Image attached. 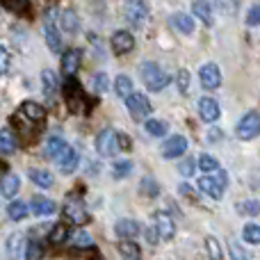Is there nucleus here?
I'll return each mask as SVG.
<instances>
[{
	"label": "nucleus",
	"mask_w": 260,
	"mask_h": 260,
	"mask_svg": "<svg viewBox=\"0 0 260 260\" xmlns=\"http://www.w3.org/2000/svg\"><path fill=\"white\" fill-rule=\"evenodd\" d=\"M226 185H229V174H226L224 169H217L215 174H208V176H203V178H199L201 192L206 194V197L215 199V201H219V199L224 197Z\"/></svg>",
	"instance_id": "1"
},
{
	"label": "nucleus",
	"mask_w": 260,
	"mask_h": 260,
	"mask_svg": "<svg viewBox=\"0 0 260 260\" xmlns=\"http://www.w3.org/2000/svg\"><path fill=\"white\" fill-rule=\"evenodd\" d=\"M142 80L148 91H162L169 85V76L157 67L155 62H144L142 64Z\"/></svg>",
	"instance_id": "2"
},
{
	"label": "nucleus",
	"mask_w": 260,
	"mask_h": 260,
	"mask_svg": "<svg viewBox=\"0 0 260 260\" xmlns=\"http://www.w3.org/2000/svg\"><path fill=\"white\" fill-rule=\"evenodd\" d=\"M64 99H67V108L71 112H80L85 108V91L78 85L76 78H67V82H64Z\"/></svg>",
	"instance_id": "3"
},
{
	"label": "nucleus",
	"mask_w": 260,
	"mask_h": 260,
	"mask_svg": "<svg viewBox=\"0 0 260 260\" xmlns=\"http://www.w3.org/2000/svg\"><path fill=\"white\" fill-rule=\"evenodd\" d=\"M64 217L76 226H85L87 221H89V212H87L85 203H82L78 197H71L67 203H64Z\"/></svg>",
	"instance_id": "4"
},
{
	"label": "nucleus",
	"mask_w": 260,
	"mask_h": 260,
	"mask_svg": "<svg viewBox=\"0 0 260 260\" xmlns=\"http://www.w3.org/2000/svg\"><path fill=\"white\" fill-rule=\"evenodd\" d=\"M12 123H14V130H16L21 137H25V139H32L41 130V121L30 119L21 108H18V112L12 117Z\"/></svg>",
	"instance_id": "5"
},
{
	"label": "nucleus",
	"mask_w": 260,
	"mask_h": 260,
	"mask_svg": "<svg viewBox=\"0 0 260 260\" xmlns=\"http://www.w3.org/2000/svg\"><path fill=\"white\" fill-rule=\"evenodd\" d=\"M238 137L249 142V139H256L260 135V114L258 112H247L238 123Z\"/></svg>",
	"instance_id": "6"
},
{
	"label": "nucleus",
	"mask_w": 260,
	"mask_h": 260,
	"mask_svg": "<svg viewBox=\"0 0 260 260\" xmlns=\"http://www.w3.org/2000/svg\"><path fill=\"white\" fill-rule=\"evenodd\" d=\"M96 151H99V155H103V157L117 155L119 144H117V133H114L112 128H105L99 133V137H96Z\"/></svg>",
	"instance_id": "7"
},
{
	"label": "nucleus",
	"mask_w": 260,
	"mask_h": 260,
	"mask_svg": "<svg viewBox=\"0 0 260 260\" xmlns=\"http://www.w3.org/2000/svg\"><path fill=\"white\" fill-rule=\"evenodd\" d=\"M126 108H128L130 117H133L135 121H139V119H146L148 114H151V101L144 94H130L126 99Z\"/></svg>",
	"instance_id": "8"
},
{
	"label": "nucleus",
	"mask_w": 260,
	"mask_h": 260,
	"mask_svg": "<svg viewBox=\"0 0 260 260\" xmlns=\"http://www.w3.org/2000/svg\"><path fill=\"white\" fill-rule=\"evenodd\" d=\"M123 14H126V21L130 25L139 27V25H144V21H146L148 9H146V5H144V0H128Z\"/></svg>",
	"instance_id": "9"
},
{
	"label": "nucleus",
	"mask_w": 260,
	"mask_h": 260,
	"mask_svg": "<svg viewBox=\"0 0 260 260\" xmlns=\"http://www.w3.org/2000/svg\"><path fill=\"white\" fill-rule=\"evenodd\" d=\"M187 151V139L176 135V137H169L165 144H162V157L165 160H174V157L183 155Z\"/></svg>",
	"instance_id": "10"
},
{
	"label": "nucleus",
	"mask_w": 260,
	"mask_h": 260,
	"mask_svg": "<svg viewBox=\"0 0 260 260\" xmlns=\"http://www.w3.org/2000/svg\"><path fill=\"white\" fill-rule=\"evenodd\" d=\"M80 59H82V53L78 48H69L67 53L62 55V73L64 78H73L80 69Z\"/></svg>",
	"instance_id": "11"
},
{
	"label": "nucleus",
	"mask_w": 260,
	"mask_h": 260,
	"mask_svg": "<svg viewBox=\"0 0 260 260\" xmlns=\"http://www.w3.org/2000/svg\"><path fill=\"white\" fill-rule=\"evenodd\" d=\"M199 78H201V85L206 89H217L221 85V71L217 64H203Z\"/></svg>",
	"instance_id": "12"
},
{
	"label": "nucleus",
	"mask_w": 260,
	"mask_h": 260,
	"mask_svg": "<svg viewBox=\"0 0 260 260\" xmlns=\"http://www.w3.org/2000/svg\"><path fill=\"white\" fill-rule=\"evenodd\" d=\"M44 32H46V44H48V48L53 50V53H59V50H62V37H59L57 25H55V16H53V12H50V14H48V18H46Z\"/></svg>",
	"instance_id": "13"
},
{
	"label": "nucleus",
	"mask_w": 260,
	"mask_h": 260,
	"mask_svg": "<svg viewBox=\"0 0 260 260\" xmlns=\"http://www.w3.org/2000/svg\"><path fill=\"white\" fill-rule=\"evenodd\" d=\"M110 44H112V50H114L117 55H126V53H130V50L135 48L133 35H130V32H126V30L114 32L112 39H110Z\"/></svg>",
	"instance_id": "14"
},
{
	"label": "nucleus",
	"mask_w": 260,
	"mask_h": 260,
	"mask_svg": "<svg viewBox=\"0 0 260 260\" xmlns=\"http://www.w3.org/2000/svg\"><path fill=\"white\" fill-rule=\"evenodd\" d=\"M199 114H201V119L206 123H215L219 119V103L215 99H210V96H203L199 101Z\"/></svg>",
	"instance_id": "15"
},
{
	"label": "nucleus",
	"mask_w": 260,
	"mask_h": 260,
	"mask_svg": "<svg viewBox=\"0 0 260 260\" xmlns=\"http://www.w3.org/2000/svg\"><path fill=\"white\" fill-rule=\"evenodd\" d=\"M153 224H155L157 235H160L162 240H171V238H174L176 224H174V219H171L167 212H157V215L153 217Z\"/></svg>",
	"instance_id": "16"
},
{
	"label": "nucleus",
	"mask_w": 260,
	"mask_h": 260,
	"mask_svg": "<svg viewBox=\"0 0 260 260\" xmlns=\"http://www.w3.org/2000/svg\"><path fill=\"white\" fill-rule=\"evenodd\" d=\"M78 162H80V155H78L71 146L64 148L62 155L57 157V167H59V171H62V174H73V171L78 169Z\"/></svg>",
	"instance_id": "17"
},
{
	"label": "nucleus",
	"mask_w": 260,
	"mask_h": 260,
	"mask_svg": "<svg viewBox=\"0 0 260 260\" xmlns=\"http://www.w3.org/2000/svg\"><path fill=\"white\" fill-rule=\"evenodd\" d=\"M30 210L39 217H50L57 210V206H55V201H50V199H46V197H32Z\"/></svg>",
	"instance_id": "18"
},
{
	"label": "nucleus",
	"mask_w": 260,
	"mask_h": 260,
	"mask_svg": "<svg viewBox=\"0 0 260 260\" xmlns=\"http://www.w3.org/2000/svg\"><path fill=\"white\" fill-rule=\"evenodd\" d=\"M114 231H117V235H119L121 240H133V238H137L142 229H139L137 221H133V219H121V221H117Z\"/></svg>",
	"instance_id": "19"
},
{
	"label": "nucleus",
	"mask_w": 260,
	"mask_h": 260,
	"mask_svg": "<svg viewBox=\"0 0 260 260\" xmlns=\"http://www.w3.org/2000/svg\"><path fill=\"white\" fill-rule=\"evenodd\" d=\"M18 187H21V180H18L16 174H7L3 180H0V194H3V197H7V199L16 197Z\"/></svg>",
	"instance_id": "20"
},
{
	"label": "nucleus",
	"mask_w": 260,
	"mask_h": 260,
	"mask_svg": "<svg viewBox=\"0 0 260 260\" xmlns=\"http://www.w3.org/2000/svg\"><path fill=\"white\" fill-rule=\"evenodd\" d=\"M64 148H67V142H64L62 137H48V142H46V146H44V153H46V157L57 160Z\"/></svg>",
	"instance_id": "21"
},
{
	"label": "nucleus",
	"mask_w": 260,
	"mask_h": 260,
	"mask_svg": "<svg viewBox=\"0 0 260 260\" xmlns=\"http://www.w3.org/2000/svg\"><path fill=\"white\" fill-rule=\"evenodd\" d=\"M192 9H194V16H199L203 21V25H210L212 23V9L208 0H194Z\"/></svg>",
	"instance_id": "22"
},
{
	"label": "nucleus",
	"mask_w": 260,
	"mask_h": 260,
	"mask_svg": "<svg viewBox=\"0 0 260 260\" xmlns=\"http://www.w3.org/2000/svg\"><path fill=\"white\" fill-rule=\"evenodd\" d=\"M171 25L178 32H183V35H192L194 32V21L187 14H174V16H171Z\"/></svg>",
	"instance_id": "23"
},
{
	"label": "nucleus",
	"mask_w": 260,
	"mask_h": 260,
	"mask_svg": "<svg viewBox=\"0 0 260 260\" xmlns=\"http://www.w3.org/2000/svg\"><path fill=\"white\" fill-rule=\"evenodd\" d=\"M41 82H44V94L46 96H53L57 91V73L53 69H44L41 71Z\"/></svg>",
	"instance_id": "24"
},
{
	"label": "nucleus",
	"mask_w": 260,
	"mask_h": 260,
	"mask_svg": "<svg viewBox=\"0 0 260 260\" xmlns=\"http://www.w3.org/2000/svg\"><path fill=\"white\" fill-rule=\"evenodd\" d=\"M27 206L23 201H14V203H9V208H7V217L12 221H21V219H25L27 217Z\"/></svg>",
	"instance_id": "25"
},
{
	"label": "nucleus",
	"mask_w": 260,
	"mask_h": 260,
	"mask_svg": "<svg viewBox=\"0 0 260 260\" xmlns=\"http://www.w3.org/2000/svg\"><path fill=\"white\" fill-rule=\"evenodd\" d=\"M167 130H169V123L162 121V119H148L146 121V133L153 137H165Z\"/></svg>",
	"instance_id": "26"
},
{
	"label": "nucleus",
	"mask_w": 260,
	"mask_h": 260,
	"mask_svg": "<svg viewBox=\"0 0 260 260\" xmlns=\"http://www.w3.org/2000/svg\"><path fill=\"white\" fill-rule=\"evenodd\" d=\"M30 180L39 187H53V176L44 169H30Z\"/></svg>",
	"instance_id": "27"
},
{
	"label": "nucleus",
	"mask_w": 260,
	"mask_h": 260,
	"mask_svg": "<svg viewBox=\"0 0 260 260\" xmlns=\"http://www.w3.org/2000/svg\"><path fill=\"white\" fill-rule=\"evenodd\" d=\"M67 238H69L67 224H55L53 229H50V233H48V242L50 244H62V242H67Z\"/></svg>",
	"instance_id": "28"
},
{
	"label": "nucleus",
	"mask_w": 260,
	"mask_h": 260,
	"mask_svg": "<svg viewBox=\"0 0 260 260\" xmlns=\"http://www.w3.org/2000/svg\"><path fill=\"white\" fill-rule=\"evenodd\" d=\"M16 148V139L9 130H0V155H9Z\"/></svg>",
	"instance_id": "29"
},
{
	"label": "nucleus",
	"mask_w": 260,
	"mask_h": 260,
	"mask_svg": "<svg viewBox=\"0 0 260 260\" xmlns=\"http://www.w3.org/2000/svg\"><path fill=\"white\" fill-rule=\"evenodd\" d=\"M21 110H23V112H25L30 119H35V121H41V123H44V119H46V110L41 108V105L30 103V101H27V103H23V105H21Z\"/></svg>",
	"instance_id": "30"
},
{
	"label": "nucleus",
	"mask_w": 260,
	"mask_h": 260,
	"mask_svg": "<svg viewBox=\"0 0 260 260\" xmlns=\"http://www.w3.org/2000/svg\"><path fill=\"white\" fill-rule=\"evenodd\" d=\"M114 91H117L121 99H128V96L133 94V80H130L128 76H119L117 80H114Z\"/></svg>",
	"instance_id": "31"
},
{
	"label": "nucleus",
	"mask_w": 260,
	"mask_h": 260,
	"mask_svg": "<svg viewBox=\"0 0 260 260\" xmlns=\"http://www.w3.org/2000/svg\"><path fill=\"white\" fill-rule=\"evenodd\" d=\"M206 249L210 260H224V251H221V244L217 238H206Z\"/></svg>",
	"instance_id": "32"
},
{
	"label": "nucleus",
	"mask_w": 260,
	"mask_h": 260,
	"mask_svg": "<svg viewBox=\"0 0 260 260\" xmlns=\"http://www.w3.org/2000/svg\"><path fill=\"white\" fill-rule=\"evenodd\" d=\"M119 251H121L123 260H139V247L135 242H130V240L119 244Z\"/></svg>",
	"instance_id": "33"
},
{
	"label": "nucleus",
	"mask_w": 260,
	"mask_h": 260,
	"mask_svg": "<svg viewBox=\"0 0 260 260\" xmlns=\"http://www.w3.org/2000/svg\"><path fill=\"white\" fill-rule=\"evenodd\" d=\"M242 238H244V242H249V244H260V226L247 224L242 231Z\"/></svg>",
	"instance_id": "34"
},
{
	"label": "nucleus",
	"mask_w": 260,
	"mask_h": 260,
	"mask_svg": "<svg viewBox=\"0 0 260 260\" xmlns=\"http://www.w3.org/2000/svg\"><path fill=\"white\" fill-rule=\"evenodd\" d=\"M41 256H44V247L37 240H30L25 244V260H41Z\"/></svg>",
	"instance_id": "35"
},
{
	"label": "nucleus",
	"mask_w": 260,
	"mask_h": 260,
	"mask_svg": "<svg viewBox=\"0 0 260 260\" xmlns=\"http://www.w3.org/2000/svg\"><path fill=\"white\" fill-rule=\"evenodd\" d=\"M199 169L206 171V174H215V171L219 169V162H217V157H212V155H201L199 157Z\"/></svg>",
	"instance_id": "36"
},
{
	"label": "nucleus",
	"mask_w": 260,
	"mask_h": 260,
	"mask_svg": "<svg viewBox=\"0 0 260 260\" xmlns=\"http://www.w3.org/2000/svg\"><path fill=\"white\" fill-rule=\"evenodd\" d=\"M0 3L16 14H25L27 7H30V0H0Z\"/></svg>",
	"instance_id": "37"
},
{
	"label": "nucleus",
	"mask_w": 260,
	"mask_h": 260,
	"mask_svg": "<svg viewBox=\"0 0 260 260\" xmlns=\"http://www.w3.org/2000/svg\"><path fill=\"white\" fill-rule=\"evenodd\" d=\"M139 189H142L146 197H157V192H160V187H157V183L151 178V176H146V178L139 183Z\"/></svg>",
	"instance_id": "38"
},
{
	"label": "nucleus",
	"mask_w": 260,
	"mask_h": 260,
	"mask_svg": "<svg viewBox=\"0 0 260 260\" xmlns=\"http://www.w3.org/2000/svg\"><path fill=\"white\" fill-rule=\"evenodd\" d=\"M73 247L76 249H87V247H91V238H89V233L87 231H76V235H73Z\"/></svg>",
	"instance_id": "39"
},
{
	"label": "nucleus",
	"mask_w": 260,
	"mask_h": 260,
	"mask_svg": "<svg viewBox=\"0 0 260 260\" xmlns=\"http://www.w3.org/2000/svg\"><path fill=\"white\" fill-rule=\"evenodd\" d=\"M21 242H23V235H21V233H14L12 238L7 240V253H9L12 258L18 256V251H21Z\"/></svg>",
	"instance_id": "40"
},
{
	"label": "nucleus",
	"mask_w": 260,
	"mask_h": 260,
	"mask_svg": "<svg viewBox=\"0 0 260 260\" xmlns=\"http://www.w3.org/2000/svg\"><path fill=\"white\" fill-rule=\"evenodd\" d=\"M112 171H114V178H126L130 171H133V162H130V160H121V162H117Z\"/></svg>",
	"instance_id": "41"
},
{
	"label": "nucleus",
	"mask_w": 260,
	"mask_h": 260,
	"mask_svg": "<svg viewBox=\"0 0 260 260\" xmlns=\"http://www.w3.org/2000/svg\"><path fill=\"white\" fill-rule=\"evenodd\" d=\"M240 212L242 215H251V217H256L260 215V201H244V203H240Z\"/></svg>",
	"instance_id": "42"
},
{
	"label": "nucleus",
	"mask_w": 260,
	"mask_h": 260,
	"mask_svg": "<svg viewBox=\"0 0 260 260\" xmlns=\"http://www.w3.org/2000/svg\"><path fill=\"white\" fill-rule=\"evenodd\" d=\"M62 25H64V30H69L71 35H73V32H78L76 14H73V12H64V14H62Z\"/></svg>",
	"instance_id": "43"
},
{
	"label": "nucleus",
	"mask_w": 260,
	"mask_h": 260,
	"mask_svg": "<svg viewBox=\"0 0 260 260\" xmlns=\"http://www.w3.org/2000/svg\"><path fill=\"white\" fill-rule=\"evenodd\" d=\"M215 5L224 14H235L238 12V7H240V0H215Z\"/></svg>",
	"instance_id": "44"
},
{
	"label": "nucleus",
	"mask_w": 260,
	"mask_h": 260,
	"mask_svg": "<svg viewBox=\"0 0 260 260\" xmlns=\"http://www.w3.org/2000/svg\"><path fill=\"white\" fill-rule=\"evenodd\" d=\"M94 89L99 91V94H105V91L110 89V82H108V76H105V73H96L94 76Z\"/></svg>",
	"instance_id": "45"
},
{
	"label": "nucleus",
	"mask_w": 260,
	"mask_h": 260,
	"mask_svg": "<svg viewBox=\"0 0 260 260\" xmlns=\"http://www.w3.org/2000/svg\"><path fill=\"white\" fill-rule=\"evenodd\" d=\"M9 62H12V57H9L7 48L0 44V76H5V73L9 71Z\"/></svg>",
	"instance_id": "46"
},
{
	"label": "nucleus",
	"mask_w": 260,
	"mask_h": 260,
	"mask_svg": "<svg viewBox=\"0 0 260 260\" xmlns=\"http://www.w3.org/2000/svg\"><path fill=\"white\" fill-rule=\"evenodd\" d=\"M231 258L233 260H251L247 253H244V249L240 242H231Z\"/></svg>",
	"instance_id": "47"
},
{
	"label": "nucleus",
	"mask_w": 260,
	"mask_h": 260,
	"mask_svg": "<svg viewBox=\"0 0 260 260\" xmlns=\"http://www.w3.org/2000/svg\"><path fill=\"white\" fill-rule=\"evenodd\" d=\"M247 25H249V27L260 25V5H256V7L249 9V14H247Z\"/></svg>",
	"instance_id": "48"
},
{
	"label": "nucleus",
	"mask_w": 260,
	"mask_h": 260,
	"mask_svg": "<svg viewBox=\"0 0 260 260\" xmlns=\"http://www.w3.org/2000/svg\"><path fill=\"white\" fill-rule=\"evenodd\" d=\"M176 80H178V89L183 91V94H187L189 91V73L187 71H178Z\"/></svg>",
	"instance_id": "49"
},
{
	"label": "nucleus",
	"mask_w": 260,
	"mask_h": 260,
	"mask_svg": "<svg viewBox=\"0 0 260 260\" xmlns=\"http://www.w3.org/2000/svg\"><path fill=\"white\" fill-rule=\"evenodd\" d=\"M194 167H197V165H194V160H192V157H189V160L180 162V167H178V169H180V174H183L185 178H187V176H194Z\"/></svg>",
	"instance_id": "50"
},
{
	"label": "nucleus",
	"mask_w": 260,
	"mask_h": 260,
	"mask_svg": "<svg viewBox=\"0 0 260 260\" xmlns=\"http://www.w3.org/2000/svg\"><path fill=\"white\" fill-rule=\"evenodd\" d=\"M117 144H119V148H123V151H128L130 148V139H128V135H117Z\"/></svg>",
	"instance_id": "51"
},
{
	"label": "nucleus",
	"mask_w": 260,
	"mask_h": 260,
	"mask_svg": "<svg viewBox=\"0 0 260 260\" xmlns=\"http://www.w3.org/2000/svg\"><path fill=\"white\" fill-rule=\"evenodd\" d=\"M208 139H210V142H219L221 133H219V130H210V133H208Z\"/></svg>",
	"instance_id": "52"
}]
</instances>
